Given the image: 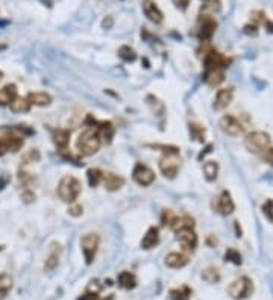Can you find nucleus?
Segmentation results:
<instances>
[{"mask_svg": "<svg viewBox=\"0 0 273 300\" xmlns=\"http://www.w3.org/2000/svg\"><path fill=\"white\" fill-rule=\"evenodd\" d=\"M102 146L101 134L95 128H88L79 134L76 140V150L80 156H91L99 152Z\"/></svg>", "mask_w": 273, "mask_h": 300, "instance_id": "nucleus-1", "label": "nucleus"}, {"mask_svg": "<svg viewBox=\"0 0 273 300\" xmlns=\"http://www.w3.org/2000/svg\"><path fill=\"white\" fill-rule=\"evenodd\" d=\"M80 191H82V183L77 177L74 176H64L59 183H58V188H56V192L59 195V198L65 204H74L77 197L80 195Z\"/></svg>", "mask_w": 273, "mask_h": 300, "instance_id": "nucleus-2", "label": "nucleus"}, {"mask_svg": "<svg viewBox=\"0 0 273 300\" xmlns=\"http://www.w3.org/2000/svg\"><path fill=\"white\" fill-rule=\"evenodd\" d=\"M271 144V138L264 131H253L246 135L244 147L252 153H264Z\"/></svg>", "mask_w": 273, "mask_h": 300, "instance_id": "nucleus-3", "label": "nucleus"}, {"mask_svg": "<svg viewBox=\"0 0 273 300\" xmlns=\"http://www.w3.org/2000/svg\"><path fill=\"white\" fill-rule=\"evenodd\" d=\"M159 171L165 179H174L180 170V158L179 153H164L159 159Z\"/></svg>", "mask_w": 273, "mask_h": 300, "instance_id": "nucleus-4", "label": "nucleus"}, {"mask_svg": "<svg viewBox=\"0 0 273 300\" xmlns=\"http://www.w3.org/2000/svg\"><path fill=\"white\" fill-rule=\"evenodd\" d=\"M99 244H101V238L95 232H88L80 238V249H82L86 264H91L95 261L96 253L99 250Z\"/></svg>", "mask_w": 273, "mask_h": 300, "instance_id": "nucleus-5", "label": "nucleus"}, {"mask_svg": "<svg viewBox=\"0 0 273 300\" xmlns=\"http://www.w3.org/2000/svg\"><path fill=\"white\" fill-rule=\"evenodd\" d=\"M253 292V283L247 276H241L235 279L229 286H228V294L235 298V300H243L249 297Z\"/></svg>", "mask_w": 273, "mask_h": 300, "instance_id": "nucleus-6", "label": "nucleus"}, {"mask_svg": "<svg viewBox=\"0 0 273 300\" xmlns=\"http://www.w3.org/2000/svg\"><path fill=\"white\" fill-rule=\"evenodd\" d=\"M232 62V58L220 53L216 49H207L204 53V68H217L225 70Z\"/></svg>", "mask_w": 273, "mask_h": 300, "instance_id": "nucleus-7", "label": "nucleus"}, {"mask_svg": "<svg viewBox=\"0 0 273 300\" xmlns=\"http://www.w3.org/2000/svg\"><path fill=\"white\" fill-rule=\"evenodd\" d=\"M132 179L140 186H149L155 182V171L149 165L143 162H137L132 170Z\"/></svg>", "mask_w": 273, "mask_h": 300, "instance_id": "nucleus-8", "label": "nucleus"}, {"mask_svg": "<svg viewBox=\"0 0 273 300\" xmlns=\"http://www.w3.org/2000/svg\"><path fill=\"white\" fill-rule=\"evenodd\" d=\"M216 29H217V22L213 16H199L198 37L201 41H204V43L210 41L213 38Z\"/></svg>", "mask_w": 273, "mask_h": 300, "instance_id": "nucleus-9", "label": "nucleus"}, {"mask_svg": "<svg viewBox=\"0 0 273 300\" xmlns=\"http://www.w3.org/2000/svg\"><path fill=\"white\" fill-rule=\"evenodd\" d=\"M23 146V137L17 134L14 129L5 137H0V156L8 152H19Z\"/></svg>", "mask_w": 273, "mask_h": 300, "instance_id": "nucleus-10", "label": "nucleus"}, {"mask_svg": "<svg viewBox=\"0 0 273 300\" xmlns=\"http://www.w3.org/2000/svg\"><path fill=\"white\" fill-rule=\"evenodd\" d=\"M219 126H220L222 132H225L226 135H231V137H238L244 132L243 123L231 114L223 116L219 122Z\"/></svg>", "mask_w": 273, "mask_h": 300, "instance_id": "nucleus-11", "label": "nucleus"}, {"mask_svg": "<svg viewBox=\"0 0 273 300\" xmlns=\"http://www.w3.org/2000/svg\"><path fill=\"white\" fill-rule=\"evenodd\" d=\"M176 234V240L177 243L182 246L186 252H195L198 244H199V238L198 234L195 232V229H180Z\"/></svg>", "mask_w": 273, "mask_h": 300, "instance_id": "nucleus-12", "label": "nucleus"}, {"mask_svg": "<svg viewBox=\"0 0 273 300\" xmlns=\"http://www.w3.org/2000/svg\"><path fill=\"white\" fill-rule=\"evenodd\" d=\"M213 208H214L219 214H222V216H229V214H232L234 210H235V204H234V200H232V197H231V192L226 191V189L222 191V192L216 197L214 204H213Z\"/></svg>", "mask_w": 273, "mask_h": 300, "instance_id": "nucleus-13", "label": "nucleus"}, {"mask_svg": "<svg viewBox=\"0 0 273 300\" xmlns=\"http://www.w3.org/2000/svg\"><path fill=\"white\" fill-rule=\"evenodd\" d=\"M141 8H143L144 16L147 17V20H150V22L155 23V25L162 23L164 14H162V11L159 10V7L156 5L155 0H143Z\"/></svg>", "mask_w": 273, "mask_h": 300, "instance_id": "nucleus-14", "label": "nucleus"}, {"mask_svg": "<svg viewBox=\"0 0 273 300\" xmlns=\"http://www.w3.org/2000/svg\"><path fill=\"white\" fill-rule=\"evenodd\" d=\"M232 97H234V89L232 88H222L217 91L216 97H214V104L213 108L216 111H222L225 108L229 107V104L232 102Z\"/></svg>", "mask_w": 273, "mask_h": 300, "instance_id": "nucleus-15", "label": "nucleus"}, {"mask_svg": "<svg viewBox=\"0 0 273 300\" xmlns=\"http://www.w3.org/2000/svg\"><path fill=\"white\" fill-rule=\"evenodd\" d=\"M159 244V229L156 226H150L146 234L143 235L141 240V249L144 250H150L153 247H156Z\"/></svg>", "mask_w": 273, "mask_h": 300, "instance_id": "nucleus-16", "label": "nucleus"}, {"mask_svg": "<svg viewBox=\"0 0 273 300\" xmlns=\"http://www.w3.org/2000/svg\"><path fill=\"white\" fill-rule=\"evenodd\" d=\"M189 256L182 252H170L167 256H165V265L168 268H182L189 264Z\"/></svg>", "mask_w": 273, "mask_h": 300, "instance_id": "nucleus-17", "label": "nucleus"}, {"mask_svg": "<svg viewBox=\"0 0 273 300\" xmlns=\"http://www.w3.org/2000/svg\"><path fill=\"white\" fill-rule=\"evenodd\" d=\"M204 80L210 86H219L225 80V70L205 68V71H204Z\"/></svg>", "mask_w": 273, "mask_h": 300, "instance_id": "nucleus-18", "label": "nucleus"}, {"mask_svg": "<svg viewBox=\"0 0 273 300\" xmlns=\"http://www.w3.org/2000/svg\"><path fill=\"white\" fill-rule=\"evenodd\" d=\"M102 183H104V186H105L108 191H117V189H120V188L125 185V179H123L122 176L116 174V173L108 171V173H104V180H102Z\"/></svg>", "mask_w": 273, "mask_h": 300, "instance_id": "nucleus-19", "label": "nucleus"}, {"mask_svg": "<svg viewBox=\"0 0 273 300\" xmlns=\"http://www.w3.org/2000/svg\"><path fill=\"white\" fill-rule=\"evenodd\" d=\"M26 98L29 100L31 105H35V107H49L52 104V95L49 92H44V91L29 92L26 95Z\"/></svg>", "mask_w": 273, "mask_h": 300, "instance_id": "nucleus-20", "label": "nucleus"}, {"mask_svg": "<svg viewBox=\"0 0 273 300\" xmlns=\"http://www.w3.org/2000/svg\"><path fill=\"white\" fill-rule=\"evenodd\" d=\"M17 97V86L8 83L0 88V107H10V104Z\"/></svg>", "mask_w": 273, "mask_h": 300, "instance_id": "nucleus-21", "label": "nucleus"}, {"mask_svg": "<svg viewBox=\"0 0 273 300\" xmlns=\"http://www.w3.org/2000/svg\"><path fill=\"white\" fill-rule=\"evenodd\" d=\"M61 252H62L61 246L56 244V243H53V244H52V250H50L47 259H46V262H44V270L50 271V270H55V268L58 267L59 258H61Z\"/></svg>", "mask_w": 273, "mask_h": 300, "instance_id": "nucleus-22", "label": "nucleus"}, {"mask_svg": "<svg viewBox=\"0 0 273 300\" xmlns=\"http://www.w3.org/2000/svg\"><path fill=\"white\" fill-rule=\"evenodd\" d=\"M53 143L58 147V150L67 149L70 143V131L67 129H55L53 131Z\"/></svg>", "mask_w": 273, "mask_h": 300, "instance_id": "nucleus-23", "label": "nucleus"}, {"mask_svg": "<svg viewBox=\"0 0 273 300\" xmlns=\"http://www.w3.org/2000/svg\"><path fill=\"white\" fill-rule=\"evenodd\" d=\"M31 104H29V100L26 97H20L17 95L13 102L10 104V110L16 114H25V113H29L31 110Z\"/></svg>", "mask_w": 273, "mask_h": 300, "instance_id": "nucleus-24", "label": "nucleus"}, {"mask_svg": "<svg viewBox=\"0 0 273 300\" xmlns=\"http://www.w3.org/2000/svg\"><path fill=\"white\" fill-rule=\"evenodd\" d=\"M117 282H119V285H120L122 288H125V289H132V288H135L137 283H138L137 276H135L134 273H131V271H122V273L119 274V277H117Z\"/></svg>", "mask_w": 273, "mask_h": 300, "instance_id": "nucleus-25", "label": "nucleus"}, {"mask_svg": "<svg viewBox=\"0 0 273 300\" xmlns=\"http://www.w3.org/2000/svg\"><path fill=\"white\" fill-rule=\"evenodd\" d=\"M86 180H88V185L89 186H98L102 183L104 180V171L98 167H91L86 170Z\"/></svg>", "mask_w": 273, "mask_h": 300, "instance_id": "nucleus-26", "label": "nucleus"}, {"mask_svg": "<svg viewBox=\"0 0 273 300\" xmlns=\"http://www.w3.org/2000/svg\"><path fill=\"white\" fill-rule=\"evenodd\" d=\"M220 10H222L220 0H205L202 8H201V16H214Z\"/></svg>", "mask_w": 273, "mask_h": 300, "instance_id": "nucleus-27", "label": "nucleus"}, {"mask_svg": "<svg viewBox=\"0 0 273 300\" xmlns=\"http://www.w3.org/2000/svg\"><path fill=\"white\" fill-rule=\"evenodd\" d=\"M170 297H171V300H190V297H192V294H193V291H192V288L190 286H187V285H182V286H179V288H173V289H170Z\"/></svg>", "mask_w": 273, "mask_h": 300, "instance_id": "nucleus-28", "label": "nucleus"}, {"mask_svg": "<svg viewBox=\"0 0 273 300\" xmlns=\"http://www.w3.org/2000/svg\"><path fill=\"white\" fill-rule=\"evenodd\" d=\"M173 232H177L180 229H195V220L190 216H182L176 219V222L173 223V226L170 228Z\"/></svg>", "mask_w": 273, "mask_h": 300, "instance_id": "nucleus-29", "label": "nucleus"}, {"mask_svg": "<svg viewBox=\"0 0 273 300\" xmlns=\"http://www.w3.org/2000/svg\"><path fill=\"white\" fill-rule=\"evenodd\" d=\"M204 176L208 182H213L217 179V174H219V164L216 161H205L204 167Z\"/></svg>", "mask_w": 273, "mask_h": 300, "instance_id": "nucleus-30", "label": "nucleus"}, {"mask_svg": "<svg viewBox=\"0 0 273 300\" xmlns=\"http://www.w3.org/2000/svg\"><path fill=\"white\" fill-rule=\"evenodd\" d=\"M19 182H20V185H23L26 189H31L32 186H35L37 183H38V179L32 174V173H29V171H26V170H20L19 171Z\"/></svg>", "mask_w": 273, "mask_h": 300, "instance_id": "nucleus-31", "label": "nucleus"}, {"mask_svg": "<svg viewBox=\"0 0 273 300\" xmlns=\"http://www.w3.org/2000/svg\"><path fill=\"white\" fill-rule=\"evenodd\" d=\"M13 289V277L10 274H0V300L7 298Z\"/></svg>", "mask_w": 273, "mask_h": 300, "instance_id": "nucleus-32", "label": "nucleus"}, {"mask_svg": "<svg viewBox=\"0 0 273 300\" xmlns=\"http://www.w3.org/2000/svg\"><path fill=\"white\" fill-rule=\"evenodd\" d=\"M119 58L125 62H134L137 59V53L132 47L129 46H122L119 49Z\"/></svg>", "mask_w": 273, "mask_h": 300, "instance_id": "nucleus-33", "label": "nucleus"}, {"mask_svg": "<svg viewBox=\"0 0 273 300\" xmlns=\"http://www.w3.org/2000/svg\"><path fill=\"white\" fill-rule=\"evenodd\" d=\"M202 277H204V280H207L208 283H217V282L220 280V273H219V270H217L216 267H208V268L204 270Z\"/></svg>", "mask_w": 273, "mask_h": 300, "instance_id": "nucleus-34", "label": "nucleus"}, {"mask_svg": "<svg viewBox=\"0 0 273 300\" xmlns=\"http://www.w3.org/2000/svg\"><path fill=\"white\" fill-rule=\"evenodd\" d=\"M176 219H177V216L171 210H164L162 214H161V225L167 226V228H171L173 223L176 222Z\"/></svg>", "mask_w": 273, "mask_h": 300, "instance_id": "nucleus-35", "label": "nucleus"}, {"mask_svg": "<svg viewBox=\"0 0 273 300\" xmlns=\"http://www.w3.org/2000/svg\"><path fill=\"white\" fill-rule=\"evenodd\" d=\"M190 134L195 140L204 143L205 141V129L201 126V125H196V123H192L190 125Z\"/></svg>", "mask_w": 273, "mask_h": 300, "instance_id": "nucleus-36", "label": "nucleus"}, {"mask_svg": "<svg viewBox=\"0 0 273 300\" xmlns=\"http://www.w3.org/2000/svg\"><path fill=\"white\" fill-rule=\"evenodd\" d=\"M225 261L228 262H232L235 265H240L243 261H241V255L235 250V249H228L226 253H225Z\"/></svg>", "mask_w": 273, "mask_h": 300, "instance_id": "nucleus-37", "label": "nucleus"}, {"mask_svg": "<svg viewBox=\"0 0 273 300\" xmlns=\"http://www.w3.org/2000/svg\"><path fill=\"white\" fill-rule=\"evenodd\" d=\"M261 210H262V214L267 217V220L273 222V200L271 198L265 200V202L262 204V207H261Z\"/></svg>", "mask_w": 273, "mask_h": 300, "instance_id": "nucleus-38", "label": "nucleus"}, {"mask_svg": "<svg viewBox=\"0 0 273 300\" xmlns=\"http://www.w3.org/2000/svg\"><path fill=\"white\" fill-rule=\"evenodd\" d=\"M82 211H83V208H82L80 205H77L76 202L71 204L70 208H68V214H70L71 217H79V216L82 214Z\"/></svg>", "mask_w": 273, "mask_h": 300, "instance_id": "nucleus-39", "label": "nucleus"}, {"mask_svg": "<svg viewBox=\"0 0 273 300\" xmlns=\"http://www.w3.org/2000/svg\"><path fill=\"white\" fill-rule=\"evenodd\" d=\"M171 2L174 4L176 8H179V10H182V11H186V10L189 8V5H190L192 0H171Z\"/></svg>", "mask_w": 273, "mask_h": 300, "instance_id": "nucleus-40", "label": "nucleus"}, {"mask_svg": "<svg viewBox=\"0 0 273 300\" xmlns=\"http://www.w3.org/2000/svg\"><path fill=\"white\" fill-rule=\"evenodd\" d=\"M22 198L25 200L26 204H31L32 200H35V194H34V191H31V189H25L23 194H22Z\"/></svg>", "mask_w": 273, "mask_h": 300, "instance_id": "nucleus-41", "label": "nucleus"}, {"mask_svg": "<svg viewBox=\"0 0 273 300\" xmlns=\"http://www.w3.org/2000/svg\"><path fill=\"white\" fill-rule=\"evenodd\" d=\"M264 159H265L270 165H273V147H268V149L264 152Z\"/></svg>", "mask_w": 273, "mask_h": 300, "instance_id": "nucleus-42", "label": "nucleus"}, {"mask_svg": "<svg viewBox=\"0 0 273 300\" xmlns=\"http://www.w3.org/2000/svg\"><path fill=\"white\" fill-rule=\"evenodd\" d=\"M96 300H113V294L108 295V297H102V295H101V297H98Z\"/></svg>", "mask_w": 273, "mask_h": 300, "instance_id": "nucleus-43", "label": "nucleus"}, {"mask_svg": "<svg viewBox=\"0 0 273 300\" xmlns=\"http://www.w3.org/2000/svg\"><path fill=\"white\" fill-rule=\"evenodd\" d=\"M2 77H4V73H2V71H0V82H2Z\"/></svg>", "mask_w": 273, "mask_h": 300, "instance_id": "nucleus-44", "label": "nucleus"}, {"mask_svg": "<svg viewBox=\"0 0 273 300\" xmlns=\"http://www.w3.org/2000/svg\"><path fill=\"white\" fill-rule=\"evenodd\" d=\"M204 2H205V0H204Z\"/></svg>", "mask_w": 273, "mask_h": 300, "instance_id": "nucleus-45", "label": "nucleus"}]
</instances>
